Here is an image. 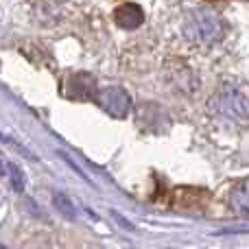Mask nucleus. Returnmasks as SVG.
<instances>
[{
  "instance_id": "4",
  "label": "nucleus",
  "mask_w": 249,
  "mask_h": 249,
  "mask_svg": "<svg viewBox=\"0 0 249 249\" xmlns=\"http://www.w3.org/2000/svg\"><path fill=\"white\" fill-rule=\"evenodd\" d=\"M114 20H116L123 29H136V26L142 24L144 13H142L136 4H123L121 9H116V11H114Z\"/></svg>"
},
{
  "instance_id": "5",
  "label": "nucleus",
  "mask_w": 249,
  "mask_h": 249,
  "mask_svg": "<svg viewBox=\"0 0 249 249\" xmlns=\"http://www.w3.org/2000/svg\"><path fill=\"white\" fill-rule=\"evenodd\" d=\"M230 206L238 212V214L249 216V177L243 181H238L230 193Z\"/></svg>"
},
{
  "instance_id": "6",
  "label": "nucleus",
  "mask_w": 249,
  "mask_h": 249,
  "mask_svg": "<svg viewBox=\"0 0 249 249\" xmlns=\"http://www.w3.org/2000/svg\"><path fill=\"white\" fill-rule=\"evenodd\" d=\"M7 171H9V175H11L13 188H16V190H22V188H24V175H22L20 168H18L13 162H9V164H7Z\"/></svg>"
},
{
  "instance_id": "1",
  "label": "nucleus",
  "mask_w": 249,
  "mask_h": 249,
  "mask_svg": "<svg viewBox=\"0 0 249 249\" xmlns=\"http://www.w3.org/2000/svg\"><path fill=\"white\" fill-rule=\"evenodd\" d=\"M212 116L221 123L245 127L249 124V86L245 83H225L212 94L210 103Z\"/></svg>"
},
{
  "instance_id": "7",
  "label": "nucleus",
  "mask_w": 249,
  "mask_h": 249,
  "mask_svg": "<svg viewBox=\"0 0 249 249\" xmlns=\"http://www.w3.org/2000/svg\"><path fill=\"white\" fill-rule=\"evenodd\" d=\"M55 203H57V208H59V210H66V214H68L70 219H72V216H74V208H72V203H70L66 197H61V195H57V197H55Z\"/></svg>"
},
{
  "instance_id": "2",
  "label": "nucleus",
  "mask_w": 249,
  "mask_h": 249,
  "mask_svg": "<svg viewBox=\"0 0 249 249\" xmlns=\"http://www.w3.org/2000/svg\"><path fill=\"white\" fill-rule=\"evenodd\" d=\"M221 33H223V26H221L219 16L206 7L190 11L184 20V35L193 44H199V46L214 44L221 37Z\"/></svg>"
},
{
  "instance_id": "3",
  "label": "nucleus",
  "mask_w": 249,
  "mask_h": 249,
  "mask_svg": "<svg viewBox=\"0 0 249 249\" xmlns=\"http://www.w3.org/2000/svg\"><path fill=\"white\" fill-rule=\"evenodd\" d=\"M99 105L105 109V112L114 114V116H124L129 112V96L124 94V90L121 88H105L99 94Z\"/></svg>"
}]
</instances>
